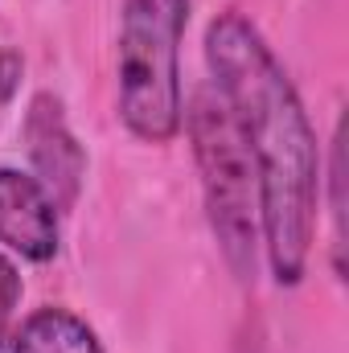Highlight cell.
Listing matches in <instances>:
<instances>
[{
	"mask_svg": "<svg viewBox=\"0 0 349 353\" xmlns=\"http://www.w3.org/2000/svg\"><path fill=\"white\" fill-rule=\"evenodd\" d=\"M206 58L259 181V226L271 275L275 283L296 288L308 267L321 201L317 132L288 70L243 12L210 21Z\"/></svg>",
	"mask_w": 349,
	"mask_h": 353,
	"instance_id": "1",
	"label": "cell"
},
{
	"mask_svg": "<svg viewBox=\"0 0 349 353\" xmlns=\"http://www.w3.org/2000/svg\"><path fill=\"white\" fill-rule=\"evenodd\" d=\"M189 0H123L119 21V119L144 144H169L185 123L181 37Z\"/></svg>",
	"mask_w": 349,
	"mask_h": 353,
	"instance_id": "2",
	"label": "cell"
},
{
	"mask_svg": "<svg viewBox=\"0 0 349 353\" xmlns=\"http://www.w3.org/2000/svg\"><path fill=\"white\" fill-rule=\"evenodd\" d=\"M189 140L201 173L210 230L222 247V259L235 271L239 283H255L263 247L259 226V181L251 169V157L243 148V136L235 128L230 107L218 90H197L189 103Z\"/></svg>",
	"mask_w": 349,
	"mask_h": 353,
	"instance_id": "3",
	"label": "cell"
},
{
	"mask_svg": "<svg viewBox=\"0 0 349 353\" xmlns=\"http://www.w3.org/2000/svg\"><path fill=\"white\" fill-rule=\"evenodd\" d=\"M25 144H29L33 176L46 185L58 210H70L87 176V152L74 140L62 115V103L54 94H33L29 115H25Z\"/></svg>",
	"mask_w": 349,
	"mask_h": 353,
	"instance_id": "4",
	"label": "cell"
},
{
	"mask_svg": "<svg viewBox=\"0 0 349 353\" xmlns=\"http://www.w3.org/2000/svg\"><path fill=\"white\" fill-rule=\"evenodd\" d=\"M58 205L46 185L29 173L0 169V247L29 263H46L58 255Z\"/></svg>",
	"mask_w": 349,
	"mask_h": 353,
	"instance_id": "5",
	"label": "cell"
},
{
	"mask_svg": "<svg viewBox=\"0 0 349 353\" xmlns=\"http://www.w3.org/2000/svg\"><path fill=\"white\" fill-rule=\"evenodd\" d=\"M12 353H103L94 329L66 308H37L12 337Z\"/></svg>",
	"mask_w": 349,
	"mask_h": 353,
	"instance_id": "6",
	"label": "cell"
},
{
	"mask_svg": "<svg viewBox=\"0 0 349 353\" xmlns=\"http://www.w3.org/2000/svg\"><path fill=\"white\" fill-rule=\"evenodd\" d=\"M17 300H21V271H17V263L0 251V345H4V337H8Z\"/></svg>",
	"mask_w": 349,
	"mask_h": 353,
	"instance_id": "7",
	"label": "cell"
},
{
	"mask_svg": "<svg viewBox=\"0 0 349 353\" xmlns=\"http://www.w3.org/2000/svg\"><path fill=\"white\" fill-rule=\"evenodd\" d=\"M329 181H333V226H337V271H341V239H346V201H341V181H346V157H341V128H337V140H333V169H329Z\"/></svg>",
	"mask_w": 349,
	"mask_h": 353,
	"instance_id": "8",
	"label": "cell"
},
{
	"mask_svg": "<svg viewBox=\"0 0 349 353\" xmlns=\"http://www.w3.org/2000/svg\"><path fill=\"white\" fill-rule=\"evenodd\" d=\"M21 74H25L21 54L4 50V54H0V103H8V99L17 94V87H21Z\"/></svg>",
	"mask_w": 349,
	"mask_h": 353,
	"instance_id": "9",
	"label": "cell"
}]
</instances>
